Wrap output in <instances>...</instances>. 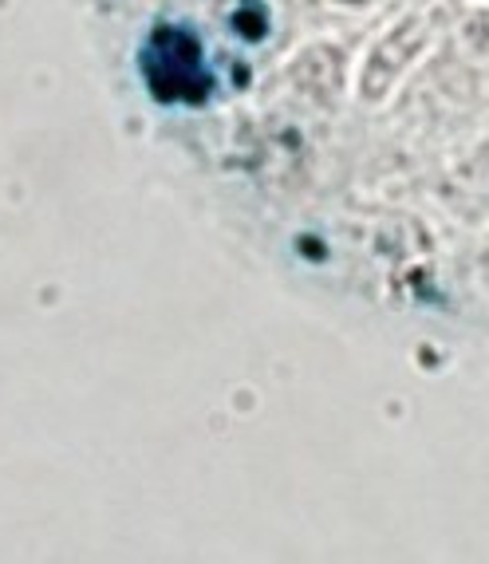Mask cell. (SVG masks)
<instances>
[{"label": "cell", "mask_w": 489, "mask_h": 564, "mask_svg": "<svg viewBox=\"0 0 489 564\" xmlns=\"http://www.w3.org/2000/svg\"><path fill=\"white\" fill-rule=\"evenodd\" d=\"M470 194L481 202V217H489V139H481V147L470 154Z\"/></svg>", "instance_id": "7a4b0ae2"}, {"label": "cell", "mask_w": 489, "mask_h": 564, "mask_svg": "<svg viewBox=\"0 0 489 564\" xmlns=\"http://www.w3.org/2000/svg\"><path fill=\"white\" fill-rule=\"evenodd\" d=\"M481 276H486V289H489V237L481 241Z\"/></svg>", "instance_id": "3957f363"}, {"label": "cell", "mask_w": 489, "mask_h": 564, "mask_svg": "<svg viewBox=\"0 0 489 564\" xmlns=\"http://www.w3.org/2000/svg\"><path fill=\"white\" fill-rule=\"evenodd\" d=\"M454 79L474 104H489V4L461 20L454 32Z\"/></svg>", "instance_id": "6da1fadb"}]
</instances>
